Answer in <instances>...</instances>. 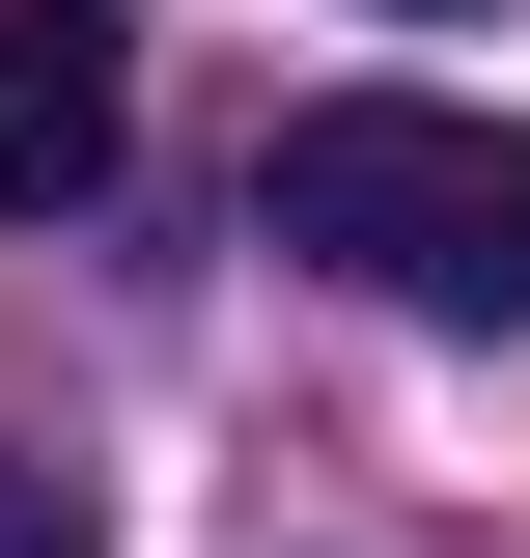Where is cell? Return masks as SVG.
<instances>
[{
  "instance_id": "cell-1",
  "label": "cell",
  "mask_w": 530,
  "mask_h": 558,
  "mask_svg": "<svg viewBox=\"0 0 530 558\" xmlns=\"http://www.w3.org/2000/svg\"><path fill=\"white\" fill-rule=\"evenodd\" d=\"M252 223L308 279H363V307H419V336H530V140L447 112V84H308Z\"/></svg>"
},
{
  "instance_id": "cell-3",
  "label": "cell",
  "mask_w": 530,
  "mask_h": 558,
  "mask_svg": "<svg viewBox=\"0 0 530 558\" xmlns=\"http://www.w3.org/2000/svg\"><path fill=\"white\" fill-rule=\"evenodd\" d=\"M0 558H112V502H84V475H28V447H0Z\"/></svg>"
},
{
  "instance_id": "cell-2",
  "label": "cell",
  "mask_w": 530,
  "mask_h": 558,
  "mask_svg": "<svg viewBox=\"0 0 530 558\" xmlns=\"http://www.w3.org/2000/svg\"><path fill=\"white\" fill-rule=\"evenodd\" d=\"M112 140H140V0H0V223L112 196Z\"/></svg>"
}]
</instances>
